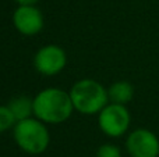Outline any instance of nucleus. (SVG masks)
Masks as SVG:
<instances>
[{
    "label": "nucleus",
    "mask_w": 159,
    "mask_h": 157,
    "mask_svg": "<svg viewBox=\"0 0 159 157\" xmlns=\"http://www.w3.org/2000/svg\"><path fill=\"white\" fill-rule=\"evenodd\" d=\"M96 157H121V150L113 143H103L96 150Z\"/></svg>",
    "instance_id": "obj_11"
},
{
    "label": "nucleus",
    "mask_w": 159,
    "mask_h": 157,
    "mask_svg": "<svg viewBox=\"0 0 159 157\" xmlns=\"http://www.w3.org/2000/svg\"><path fill=\"white\" fill-rule=\"evenodd\" d=\"M13 25L21 35L35 36L43 29V14L36 4H18L13 13Z\"/></svg>",
    "instance_id": "obj_7"
},
{
    "label": "nucleus",
    "mask_w": 159,
    "mask_h": 157,
    "mask_svg": "<svg viewBox=\"0 0 159 157\" xmlns=\"http://www.w3.org/2000/svg\"><path fill=\"white\" fill-rule=\"evenodd\" d=\"M126 150L131 157H159V138L147 128H137L127 135Z\"/></svg>",
    "instance_id": "obj_6"
},
{
    "label": "nucleus",
    "mask_w": 159,
    "mask_h": 157,
    "mask_svg": "<svg viewBox=\"0 0 159 157\" xmlns=\"http://www.w3.org/2000/svg\"><path fill=\"white\" fill-rule=\"evenodd\" d=\"M70 93L60 88H46L34 97V117L45 124H61L74 113Z\"/></svg>",
    "instance_id": "obj_1"
},
{
    "label": "nucleus",
    "mask_w": 159,
    "mask_h": 157,
    "mask_svg": "<svg viewBox=\"0 0 159 157\" xmlns=\"http://www.w3.org/2000/svg\"><path fill=\"white\" fill-rule=\"evenodd\" d=\"M16 145L28 155H41L49 147L50 134L46 124L36 117L17 121L13 128Z\"/></svg>",
    "instance_id": "obj_3"
},
{
    "label": "nucleus",
    "mask_w": 159,
    "mask_h": 157,
    "mask_svg": "<svg viewBox=\"0 0 159 157\" xmlns=\"http://www.w3.org/2000/svg\"><path fill=\"white\" fill-rule=\"evenodd\" d=\"M16 122L17 120L14 117L13 111L10 110V107L7 104L0 106V134L6 132L8 129H13Z\"/></svg>",
    "instance_id": "obj_10"
},
{
    "label": "nucleus",
    "mask_w": 159,
    "mask_h": 157,
    "mask_svg": "<svg viewBox=\"0 0 159 157\" xmlns=\"http://www.w3.org/2000/svg\"><path fill=\"white\" fill-rule=\"evenodd\" d=\"M10 110L13 111L17 121L34 117V97H28L25 95L14 96L7 103Z\"/></svg>",
    "instance_id": "obj_9"
},
{
    "label": "nucleus",
    "mask_w": 159,
    "mask_h": 157,
    "mask_svg": "<svg viewBox=\"0 0 159 157\" xmlns=\"http://www.w3.org/2000/svg\"><path fill=\"white\" fill-rule=\"evenodd\" d=\"M67 54L59 45H45L34 56V67L45 77L57 75L66 68Z\"/></svg>",
    "instance_id": "obj_5"
},
{
    "label": "nucleus",
    "mask_w": 159,
    "mask_h": 157,
    "mask_svg": "<svg viewBox=\"0 0 159 157\" xmlns=\"http://www.w3.org/2000/svg\"><path fill=\"white\" fill-rule=\"evenodd\" d=\"M107 95L109 102L127 106L134 97V86L129 81H116L107 88Z\"/></svg>",
    "instance_id": "obj_8"
},
{
    "label": "nucleus",
    "mask_w": 159,
    "mask_h": 157,
    "mask_svg": "<svg viewBox=\"0 0 159 157\" xmlns=\"http://www.w3.org/2000/svg\"><path fill=\"white\" fill-rule=\"evenodd\" d=\"M74 110L84 116H95L109 103L107 88L92 78L77 81L69 91Z\"/></svg>",
    "instance_id": "obj_2"
},
{
    "label": "nucleus",
    "mask_w": 159,
    "mask_h": 157,
    "mask_svg": "<svg viewBox=\"0 0 159 157\" xmlns=\"http://www.w3.org/2000/svg\"><path fill=\"white\" fill-rule=\"evenodd\" d=\"M131 124V114L126 104L109 102L98 114L99 129L109 138L126 135Z\"/></svg>",
    "instance_id": "obj_4"
},
{
    "label": "nucleus",
    "mask_w": 159,
    "mask_h": 157,
    "mask_svg": "<svg viewBox=\"0 0 159 157\" xmlns=\"http://www.w3.org/2000/svg\"><path fill=\"white\" fill-rule=\"evenodd\" d=\"M17 4H36L41 0H14Z\"/></svg>",
    "instance_id": "obj_12"
}]
</instances>
